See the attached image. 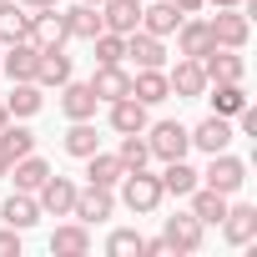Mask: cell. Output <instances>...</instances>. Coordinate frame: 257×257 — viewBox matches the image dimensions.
<instances>
[{
    "instance_id": "6da1fadb",
    "label": "cell",
    "mask_w": 257,
    "mask_h": 257,
    "mask_svg": "<svg viewBox=\"0 0 257 257\" xmlns=\"http://www.w3.org/2000/svg\"><path fill=\"white\" fill-rule=\"evenodd\" d=\"M116 187H121V202H126V212H137V217L157 212V207H162V197H167V192H162V177H152L147 167L126 172V177H121Z\"/></svg>"
},
{
    "instance_id": "7a4b0ae2",
    "label": "cell",
    "mask_w": 257,
    "mask_h": 257,
    "mask_svg": "<svg viewBox=\"0 0 257 257\" xmlns=\"http://www.w3.org/2000/svg\"><path fill=\"white\" fill-rule=\"evenodd\" d=\"M202 187H212V192H222V197H237V192L247 187V162H237L232 152H212V162H207V172H202Z\"/></svg>"
},
{
    "instance_id": "3957f363",
    "label": "cell",
    "mask_w": 257,
    "mask_h": 257,
    "mask_svg": "<svg viewBox=\"0 0 257 257\" xmlns=\"http://www.w3.org/2000/svg\"><path fill=\"white\" fill-rule=\"evenodd\" d=\"M147 147H152V157H162V162H177V157H187L192 152V132L182 121H157V126H147Z\"/></svg>"
},
{
    "instance_id": "277c9868",
    "label": "cell",
    "mask_w": 257,
    "mask_h": 257,
    "mask_svg": "<svg viewBox=\"0 0 257 257\" xmlns=\"http://www.w3.org/2000/svg\"><path fill=\"white\" fill-rule=\"evenodd\" d=\"M207 26H212V41H217V46H227V51H242V46H247V36H252V21H247V11H242V6H222V16H212Z\"/></svg>"
},
{
    "instance_id": "5b68a950",
    "label": "cell",
    "mask_w": 257,
    "mask_h": 257,
    "mask_svg": "<svg viewBox=\"0 0 257 257\" xmlns=\"http://www.w3.org/2000/svg\"><path fill=\"white\" fill-rule=\"evenodd\" d=\"M76 192H81V187H76L71 177H56V172H51V177L36 187L41 217H71V207H76Z\"/></svg>"
},
{
    "instance_id": "8992f818",
    "label": "cell",
    "mask_w": 257,
    "mask_h": 257,
    "mask_svg": "<svg viewBox=\"0 0 257 257\" xmlns=\"http://www.w3.org/2000/svg\"><path fill=\"white\" fill-rule=\"evenodd\" d=\"M36 61H41V46L36 41H11V46H0V71H6L11 81H36Z\"/></svg>"
},
{
    "instance_id": "52a82bcc",
    "label": "cell",
    "mask_w": 257,
    "mask_h": 257,
    "mask_svg": "<svg viewBox=\"0 0 257 257\" xmlns=\"http://www.w3.org/2000/svg\"><path fill=\"white\" fill-rule=\"evenodd\" d=\"M111 212H116V197H111V187H91V182H86V187L76 192V207H71V217H76V222L96 227V222H106Z\"/></svg>"
},
{
    "instance_id": "ba28073f",
    "label": "cell",
    "mask_w": 257,
    "mask_h": 257,
    "mask_svg": "<svg viewBox=\"0 0 257 257\" xmlns=\"http://www.w3.org/2000/svg\"><path fill=\"white\" fill-rule=\"evenodd\" d=\"M167 86H172V96H177V101H197V96H207V76H202V61L182 56V61L167 71Z\"/></svg>"
},
{
    "instance_id": "9c48e42d",
    "label": "cell",
    "mask_w": 257,
    "mask_h": 257,
    "mask_svg": "<svg viewBox=\"0 0 257 257\" xmlns=\"http://www.w3.org/2000/svg\"><path fill=\"white\" fill-rule=\"evenodd\" d=\"M26 41H36V46H66L71 41V31H66V11H31V31H26Z\"/></svg>"
},
{
    "instance_id": "30bf717a",
    "label": "cell",
    "mask_w": 257,
    "mask_h": 257,
    "mask_svg": "<svg viewBox=\"0 0 257 257\" xmlns=\"http://www.w3.org/2000/svg\"><path fill=\"white\" fill-rule=\"evenodd\" d=\"M202 232H207V222H197L192 212H177V217H167V227H162V237H167L172 252H197V247H202Z\"/></svg>"
},
{
    "instance_id": "8fae6325",
    "label": "cell",
    "mask_w": 257,
    "mask_h": 257,
    "mask_svg": "<svg viewBox=\"0 0 257 257\" xmlns=\"http://www.w3.org/2000/svg\"><path fill=\"white\" fill-rule=\"evenodd\" d=\"M96 91H91V81H66L61 86V111H66V121H96Z\"/></svg>"
},
{
    "instance_id": "7c38bea8",
    "label": "cell",
    "mask_w": 257,
    "mask_h": 257,
    "mask_svg": "<svg viewBox=\"0 0 257 257\" xmlns=\"http://www.w3.org/2000/svg\"><path fill=\"white\" fill-rule=\"evenodd\" d=\"M222 237L232 242V247H247L252 237H257V207L252 202H227V217H222Z\"/></svg>"
},
{
    "instance_id": "4fadbf2b",
    "label": "cell",
    "mask_w": 257,
    "mask_h": 257,
    "mask_svg": "<svg viewBox=\"0 0 257 257\" xmlns=\"http://www.w3.org/2000/svg\"><path fill=\"white\" fill-rule=\"evenodd\" d=\"M232 137H237V132H232V116H207L202 126H192V147L207 152V157H212V152H227Z\"/></svg>"
},
{
    "instance_id": "5bb4252c",
    "label": "cell",
    "mask_w": 257,
    "mask_h": 257,
    "mask_svg": "<svg viewBox=\"0 0 257 257\" xmlns=\"http://www.w3.org/2000/svg\"><path fill=\"white\" fill-rule=\"evenodd\" d=\"M177 26H182V11L172 6V0H142V31L147 36H177Z\"/></svg>"
},
{
    "instance_id": "9a60e30c",
    "label": "cell",
    "mask_w": 257,
    "mask_h": 257,
    "mask_svg": "<svg viewBox=\"0 0 257 257\" xmlns=\"http://www.w3.org/2000/svg\"><path fill=\"white\" fill-rule=\"evenodd\" d=\"M0 222L16 227V232H31V227L41 222V202H36V192H11L6 207H0Z\"/></svg>"
},
{
    "instance_id": "2e32d148",
    "label": "cell",
    "mask_w": 257,
    "mask_h": 257,
    "mask_svg": "<svg viewBox=\"0 0 257 257\" xmlns=\"http://www.w3.org/2000/svg\"><path fill=\"white\" fill-rule=\"evenodd\" d=\"M212 46H217V41H212V26L197 21V16H182V26H177V51L192 56V61H202Z\"/></svg>"
},
{
    "instance_id": "e0dca14e",
    "label": "cell",
    "mask_w": 257,
    "mask_h": 257,
    "mask_svg": "<svg viewBox=\"0 0 257 257\" xmlns=\"http://www.w3.org/2000/svg\"><path fill=\"white\" fill-rule=\"evenodd\" d=\"M71 81V56L66 46H41V61H36V86H66Z\"/></svg>"
},
{
    "instance_id": "ac0fdd59",
    "label": "cell",
    "mask_w": 257,
    "mask_h": 257,
    "mask_svg": "<svg viewBox=\"0 0 257 257\" xmlns=\"http://www.w3.org/2000/svg\"><path fill=\"white\" fill-rule=\"evenodd\" d=\"M202 76H207V81H242V76H247V61H242L237 51H227V46H212V51L202 56Z\"/></svg>"
},
{
    "instance_id": "d6986e66",
    "label": "cell",
    "mask_w": 257,
    "mask_h": 257,
    "mask_svg": "<svg viewBox=\"0 0 257 257\" xmlns=\"http://www.w3.org/2000/svg\"><path fill=\"white\" fill-rule=\"evenodd\" d=\"M111 106V132L116 137H132V132H147V106L137 101V96H121V101H106Z\"/></svg>"
},
{
    "instance_id": "ffe728a7",
    "label": "cell",
    "mask_w": 257,
    "mask_h": 257,
    "mask_svg": "<svg viewBox=\"0 0 257 257\" xmlns=\"http://www.w3.org/2000/svg\"><path fill=\"white\" fill-rule=\"evenodd\" d=\"M101 26L116 36H132L142 26V0H101Z\"/></svg>"
},
{
    "instance_id": "44dd1931",
    "label": "cell",
    "mask_w": 257,
    "mask_h": 257,
    "mask_svg": "<svg viewBox=\"0 0 257 257\" xmlns=\"http://www.w3.org/2000/svg\"><path fill=\"white\" fill-rule=\"evenodd\" d=\"M91 91H96V101H121V96H132V71H126L121 61H116V66H96Z\"/></svg>"
},
{
    "instance_id": "7402d4cb",
    "label": "cell",
    "mask_w": 257,
    "mask_h": 257,
    "mask_svg": "<svg viewBox=\"0 0 257 257\" xmlns=\"http://www.w3.org/2000/svg\"><path fill=\"white\" fill-rule=\"evenodd\" d=\"M132 96H137L142 106H162V101H172L167 71H162V66H147V71H137V76H132Z\"/></svg>"
},
{
    "instance_id": "603a6c76",
    "label": "cell",
    "mask_w": 257,
    "mask_h": 257,
    "mask_svg": "<svg viewBox=\"0 0 257 257\" xmlns=\"http://www.w3.org/2000/svg\"><path fill=\"white\" fill-rule=\"evenodd\" d=\"M126 56L137 61V71H147V66H167V46H162V36H147L142 26L126 36Z\"/></svg>"
},
{
    "instance_id": "cb8c5ba5",
    "label": "cell",
    "mask_w": 257,
    "mask_h": 257,
    "mask_svg": "<svg viewBox=\"0 0 257 257\" xmlns=\"http://www.w3.org/2000/svg\"><path fill=\"white\" fill-rule=\"evenodd\" d=\"M51 252H56V257H86V252H91L86 222H61V227L51 232Z\"/></svg>"
},
{
    "instance_id": "d4e9b609",
    "label": "cell",
    "mask_w": 257,
    "mask_h": 257,
    "mask_svg": "<svg viewBox=\"0 0 257 257\" xmlns=\"http://www.w3.org/2000/svg\"><path fill=\"white\" fill-rule=\"evenodd\" d=\"M41 106H46V96H41V86H36V81H11V96H6L11 121H16V116L26 121V116H36Z\"/></svg>"
},
{
    "instance_id": "484cf974",
    "label": "cell",
    "mask_w": 257,
    "mask_h": 257,
    "mask_svg": "<svg viewBox=\"0 0 257 257\" xmlns=\"http://www.w3.org/2000/svg\"><path fill=\"white\" fill-rule=\"evenodd\" d=\"M207 101H212V116H237L242 106H247V91H242V81H207Z\"/></svg>"
},
{
    "instance_id": "4316f807",
    "label": "cell",
    "mask_w": 257,
    "mask_h": 257,
    "mask_svg": "<svg viewBox=\"0 0 257 257\" xmlns=\"http://www.w3.org/2000/svg\"><path fill=\"white\" fill-rule=\"evenodd\" d=\"M121 177H126V167H121L116 152H91V157H86V182H91V187H116Z\"/></svg>"
},
{
    "instance_id": "83f0119b",
    "label": "cell",
    "mask_w": 257,
    "mask_h": 257,
    "mask_svg": "<svg viewBox=\"0 0 257 257\" xmlns=\"http://www.w3.org/2000/svg\"><path fill=\"white\" fill-rule=\"evenodd\" d=\"M66 31L76 36V41H96L106 26H101V6H86V0H81V6H71L66 11Z\"/></svg>"
},
{
    "instance_id": "f1b7e54d",
    "label": "cell",
    "mask_w": 257,
    "mask_h": 257,
    "mask_svg": "<svg viewBox=\"0 0 257 257\" xmlns=\"http://www.w3.org/2000/svg\"><path fill=\"white\" fill-rule=\"evenodd\" d=\"M11 182H16V192H36L46 177H51V162H41L36 152L31 157H21V162H11V172H6Z\"/></svg>"
},
{
    "instance_id": "f546056e",
    "label": "cell",
    "mask_w": 257,
    "mask_h": 257,
    "mask_svg": "<svg viewBox=\"0 0 257 257\" xmlns=\"http://www.w3.org/2000/svg\"><path fill=\"white\" fill-rule=\"evenodd\" d=\"M187 197H192V217H197V222H222V217H227V202H232V197H222V192H212V187H202V182H197Z\"/></svg>"
},
{
    "instance_id": "4dcf8cb0",
    "label": "cell",
    "mask_w": 257,
    "mask_h": 257,
    "mask_svg": "<svg viewBox=\"0 0 257 257\" xmlns=\"http://www.w3.org/2000/svg\"><path fill=\"white\" fill-rule=\"evenodd\" d=\"M31 31V11L21 6V0H0V46H11Z\"/></svg>"
},
{
    "instance_id": "1f68e13d",
    "label": "cell",
    "mask_w": 257,
    "mask_h": 257,
    "mask_svg": "<svg viewBox=\"0 0 257 257\" xmlns=\"http://www.w3.org/2000/svg\"><path fill=\"white\" fill-rule=\"evenodd\" d=\"M197 182H202V172H197V167H187V157L167 162V172H162V192H167V197H187Z\"/></svg>"
},
{
    "instance_id": "d6a6232c",
    "label": "cell",
    "mask_w": 257,
    "mask_h": 257,
    "mask_svg": "<svg viewBox=\"0 0 257 257\" xmlns=\"http://www.w3.org/2000/svg\"><path fill=\"white\" fill-rule=\"evenodd\" d=\"M66 157H76V162H86L91 152H101V137H96V126L91 121H71V132H66Z\"/></svg>"
},
{
    "instance_id": "836d02e7",
    "label": "cell",
    "mask_w": 257,
    "mask_h": 257,
    "mask_svg": "<svg viewBox=\"0 0 257 257\" xmlns=\"http://www.w3.org/2000/svg\"><path fill=\"white\" fill-rule=\"evenodd\" d=\"M0 152H6L11 162L31 157V152H36V132H31V126H16V121H6V126H0Z\"/></svg>"
},
{
    "instance_id": "e575fe53",
    "label": "cell",
    "mask_w": 257,
    "mask_h": 257,
    "mask_svg": "<svg viewBox=\"0 0 257 257\" xmlns=\"http://www.w3.org/2000/svg\"><path fill=\"white\" fill-rule=\"evenodd\" d=\"M116 157H121V167H126V172H137V167H147V162H152V147H147V137H142V132H132V137H121V152H116Z\"/></svg>"
},
{
    "instance_id": "d590c367",
    "label": "cell",
    "mask_w": 257,
    "mask_h": 257,
    "mask_svg": "<svg viewBox=\"0 0 257 257\" xmlns=\"http://www.w3.org/2000/svg\"><path fill=\"white\" fill-rule=\"evenodd\" d=\"M91 46H96V66H116V61H126V36H116V31H101Z\"/></svg>"
},
{
    "instance_id": "8d00e7d4",
    "label": "cell",
    "mask_w": 257,
    "mask_h": 257,
    "mask_svg": "<svg viewBox=\"0 0 257 257\" xmlns=\"http://www.w3.org/2000/svg\"><path fill=\"white\" fill-rule=\"evenodd\" d=\"M106 252H111V257H142V232L116 227V232L106 237Z\"/></svg>"
},
{
    "instance_id": "74e56055",
    "label": "cell",
    "mask_w": 257,
    "mask_h": 257,
    "mask_svg": "<svg viewBox=\"0 0 257 257\" xmlns=\"http://www.w3.org/2000/svg\"><path fill=\"white\" fill-rule=\"evenodd\" d=\"M142 257H172L167 237H142Z\"/></svg>"
},
{
    "instance_id": "f35d334b",
    "label": "cell",
    "mask_w": 257,
    "mask_h": 257,
    "mask_svg": "<svg viewBox=\"0 0 257 257\" xmlns=\"http://www.w3.org/2000/svg\"><path fill=\"white\" fill-rule=\"evenodd\" d=\"M11 252L21 257V232H16V227H6V232H0V257H11Z\"/></svg>"
},
{
    "instance_id": "ab89813d",
    "label": "cell",
    "mask_w": 257,
    "mask_h": 257,
    "mask_svg": "<svg viewBox=\"0 0 257 257\" xmlns=\"http://www.w3.org/2000/svg\"><path fill=\"white\" fill-rule=\"evenodd\" d=\"M237 126H242L247 137H257V111H252V106H242V111H237Z\"/></svg>"
},
{
    "instance_id": "60d3db41",
    "label": "cell",
    "mask_w": 257,
    "mask_h": 257,
    "mask_svg": "<svg viewBox=\"0 0 257 257\" xmlns=\"http://www.w3.org/2000/svg\"><path fill=\"white\" fill-rule=\"evenodd\" d=\"M172 6H177V11H182V16H197V11H202V6H207V0H172Z\"/></svg>"
},
{
    "instance_id": "b9f144b4",
    "label": "cell",
    "mask_w": 257,
    "mask_h": 257,
    "mask_svg": "<svg viewBox=\"0 0 257 257\" xmlns=\"http://www.w3.org/2000/svg\"><path fill=\"white\" fill-rule=\"evenodd\" d=\"M26 11H51V6H61V0H21Z\"/></svg>"
},
{
    "instance_id": "7bdbcfd3",
    "label": "cell",
    "mask_w": 257,
    "mask_h": 257,
    "mask_svg": "<svg viewBox=\"0 0 257 257\" xmlns=\"http://www.w3.org/2000/svg\"><path fill=\"white\" fill-rule=\"evenodd\" d=\"M6 172H11V157H6V152H0V177H6Z\"/></svg>"
},
{
    "instance_id": "ee69618b",
    "label": "cell",
    "mask_w": 257,
    "mask_h": 257,
    "mask_svg": "<svg viewBox=\"0 0 257 257\" xmlns=\"http://www.w3.org/2000/svg\"><path fill=\"white\" fill-rule=\"evenodd\" d=\"M212 6H217V11H222V6H242V0H212Z\"/></svg>"
},
{
    "instance_id": "f6af8a7d",
    "label": "cell",
    "mask_w": 257,
    "mask_h": 257,
    "mask_svg": "<svg viewBox=\"0 0 257 257\" xmlns=\"http://www.w3.org/2000/svg\"><path fill=\"white\" fill-rule=\"evenodd\" d=\"M6 121H11V111H6V101H0V126H6Z\"/></svg>"
},
{
    "instance_id": "bcb514c9",
    "label": "cell",
    "mask_w": 257,
    "mask_h": 257,
    "mask_svg": "<svg viewBox=\"0 0 257 257\" xmlns=\"http://www.w3.org/2000/svg\"><path fill=\"white\" fill-rule=\"evenodd\" d=\"M86 6H101V0H86Z\"/></svg>"
}]
</instances>
